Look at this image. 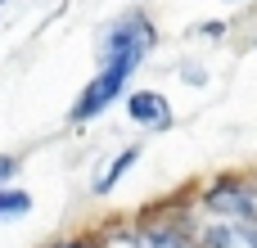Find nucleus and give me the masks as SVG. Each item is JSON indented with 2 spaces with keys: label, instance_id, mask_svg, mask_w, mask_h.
<instances>
[{
  "label": "nucleus",
  "instance_id": "1",
  "mask_svg": "<svg viewBox=\"0 0 257 248\" xmlns=\"http://www.w3.org/2000/svg\"><path fill=\"white\" fill-rule=\"evenodd\" d=\"M154 50V23L145 14H122L99 45V72L86 81V90L77 95V104L68 108V122H90L99 113H108V104L126 90L131 72L145 63V54Z\"/></svg>",
  "mask_w": 257,
  "mask_h": 248
},
{
  "label": "nucleus",
  "instance_id": "2",
  "mask_svg": "<svg viewBox=\"0 0 257 248\" xmlns=\"http://www.w3.org/2000/svg\"><path fill=\"white\" fill-rule=\"evenodd\" d=\"M199 248H257V203L230 181L208 190V212L194 221Z\"/></svg>",
  "mask_w": 257,
  "mask_h": 248
},
{
  "label": "nucleus",
  "instance_id": "3",
  "mask_svg": "<svg viewBox=\"0 0 257 248\" xmlns=\"http://www.w3.org/2000/svg\"><path fill=\"white\" fill-rule=\"evenodd\" d=\"M108 248H199V239H194V230H181L167 221H140V226L113 235Z\"/></svg>",
  "mask_w": 257,
  "mask_h": 248
},
{
  "label": "nucleus",
  "instance_id": "4",
  "mask_svg": "<svg viewBox=\"0 0 257 248\" xmlns=\"http://www.w3.org/2000/svg\"><path fill=\"white\" fill-rule=\"evenodd\" d=\"M126 113H131V122L145 127V131H167V127H172V104H167L163 90H136V95L126 99Z\"/></svg>",
  "mask_w": 257,
  "mask_h": 248
},
{
  "label": "nucleus",
  "instance_id": "5",
  "mask_svg": "<svg viewBox=\"0 0 257 248\" xmlns=\"http://www.w3.org/2000/svg\"><path fill=\"white\" fill-rule=\"evenodd\" d=\"M136 158H140V149H136V145L117 149V158H113V163H104V167L95 172L90 190H95V194H108V190H113V185H117V181H122V176H126V172L136 167Z\"/></svg>",
  "mask_w": 257,
  "mask_h": 248
},
{
  "label": "nucleus",
  "instance_id": "6",
  "mask_svg": "<svg viewBox=\"0 0 257 248\" xmlns=\"http://www.w3.org/2000/svg\"><path fill=\"white\" fill-rule=\"evenodd\" d=\"M27 212H32V194L14 190V185H0V221H18Z\"/></svg>",
  "mask_w": 257,
  "mask_h": 248
},
{
  "label": "nucleus",
  "instance_id": "7",
  "mask_svg": "<svg viewBox=\"0 0 257 248\" xmlns=\"http://www.w3.org/2000/svg\"><path fill=\"white\" fill-rule=\"evenodd\" d=\"M18 172V158H9V154H0V185H9V176Z\"/></svg>",
  "mask_w": 257,
  "mask_h": 248
},
{
  "label": "nucleus",
  "instance_id": "8",
  "mask_svg": "<svg viewBox=\"0 0 257 248\" xmlns=\"http://www.w3.org/2000/svg\"><path fill=\"white\" fill-rule=\"evenodd\" d=\"M0 9H5V0H0Z\"/></svg>",
  "mask_w": 257,
  "mask_h": 248
}]
</instances>
